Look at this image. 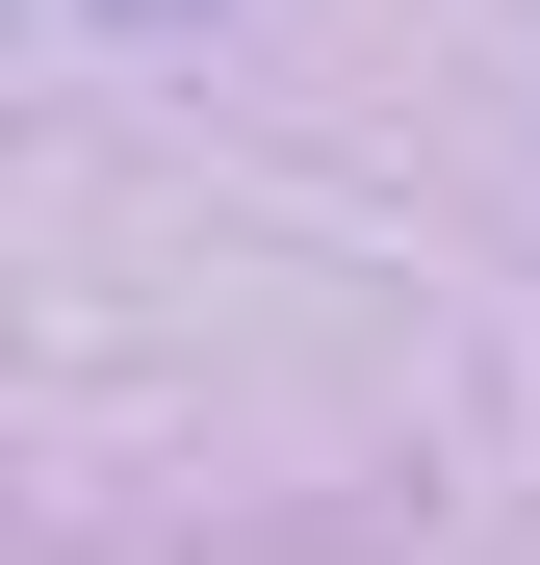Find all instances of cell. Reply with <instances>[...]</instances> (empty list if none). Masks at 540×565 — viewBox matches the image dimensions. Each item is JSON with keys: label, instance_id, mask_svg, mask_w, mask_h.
Segmentation results:
<instances>
[{"label": "cell", "instance_id": "6da1fadb", "mask_svg": "<svg viewBox=\"0 0 540 565\" xmlns=\"http://www.w3.org/2000/svg\"><path fill=\"white\" fill-rule=\"evenodd\" d=\"M104 26H207V0H104Z\"/></svg>", "mask_w": 540, "mask_h": 565}]
</instances>
